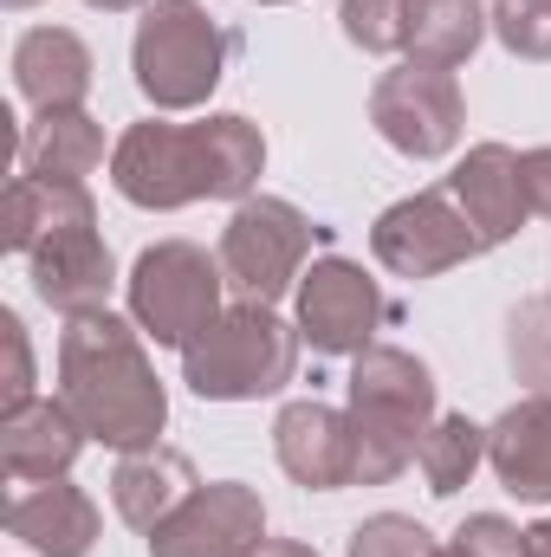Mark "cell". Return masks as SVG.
I'll list each match as a JSON object with an SVG mask.
<instances>
[{
  "mask_svg": "<svg viewBox=\"0 0 551 557\" xmlns=\"http://www.w3.org/2000/svg\"><path fill=\"white\" fill-rule=\"evenodd\" d=\"M267 175V137L241 111L201 124L143 117L111 143V188L143 214H175L188 201H247Z\"/></svg>",
  "mask_w": 551,
  "mask_h": 557,
  "instance_id": "cell-1",
  "label": "cell"
},
{
  "mask_svg": "<svg viewBox=\"0 0 551 557\" xmlns=\"http://www.w3.org/2000/svg\"><path fill=\"white\" fill-rule=\"evenodd\" d=\"M59 396L85 421V434L111 454L156 447L162 428H169V396H162V376L143 350L137 318H118L111 305L85 311V318H65V331H59Z\"/></svg>",
  "mask_w": 551,
  "mask_h": 557,
  "instance_id": "cell-2",
  "label": "cell"
},
{
  "mask_svg": "<svg viewBox=\"0 0 551 557\" xmlns=\"http://www.w3.org/2000/svg\"><path fill=\"white\" fill-rule=\"evenodd\" d=\"M0 240L13 253H26L39 305H52L59 318L105 311V298L118 285V260L98 234L91 188H52L33 175H13L7 208H0Z\"/></svg>",
  "mask_w": 551,
  "mask_h": 557,
  "instance_id": "cell-3",
  "label": "cell"
},
{
  "mask_svg": "<svg viewBox=\"0 0 551 557\" xmlns=\"http://www.w3.org/2000/svg\"><path fill=\"white\" fill-rule=\"evenodd\" d=\"M344 416L357 428V486H390L415 467L434 428V370L403 344H370L351 357Z\"/></svg>",
  "mask_w": 551,
  "mask_h": 557,
  "instance_id": "cell-4",
  "label": "cell"
},
{
  "mask_svg": "<svg viewBox=\"0 0 551 557\" xmlns=\"http://www.w3.org/2000/svg\"><path fill=\"white\" fill-rule=\"evenodd\" d=\"M298 324H285L273 305H228L188 350H182V383L201 403H260L279 396L298 370Z\"/></svg>",
  "mask_w": 551,
  "mask_h": 557,
  "instance_id": "cell-5",
  "label": "cell"
},
{
  "mask_svg": "<svg viewBox=\"0 0 551 557\" xmlns=\"http://www.w3.org/2000/svg\"><path fill=\"white\" fill-rule=\"evenodd\" d=\"M131 72L162 117L201 111L228 72V33L201 0H149L131 39Z\"/></svg>",
  "mask_w": 551,
  "mask_h": 557,
  "instance_id": "cell-6",
  "label": "cell"
},
{
  "mask_svg": "<svg viewBox=\"0 0 551 557\" xmlns=\"http://www.w3.org/2000/svg\"><path fill=\"white\" fill-rule=\"evenodd\" d=\"M221 260H208V247L195 240H156L143 247L131 278H124V298H131V318L149 344L162 350H188L228 305H221Z\"/></svg>",
  "mask_w": 551,
  "mask_h": 557,
  "instance_id": "cell-7",
  "label": "cell"
},
{
  "mask_svg": "<svg viewBox=\"0 0 551 557\" xmlns=\"http://www.w3.org/2000/svg\"><path fill=\"white\" fill-rule=\"evenodd\" d=\"M221 273L241 298L279 305L285 292H298L305 260H311V221L285 201V195H247L234 201L228 227H221Z\"/></svg>",
  "mask_w": 551,
  "mask_h": 557,
  "instance_id": "cell-8",
  "label": "cell"
},
{
  "mask_svg": "<svg viewBox=\"0 0 551 557\" xmlns=\"http://www.w3.org/2000/svg\"><path fill=\"white\" fill-rule=\"evenodd\" d=\"M370 131L390 143L396 156H409V162L454 156L461 131H467V98H461L454 72L415 65V59H403L396 72H383L370 85Z\"/></svg>",
  "mask_w": 551,
  "mask_h": 557,
  "instance_id": "cell-9",
  "label": "cell"
},
{
  "mask_svg": "<svg viewBox=\"0 0 551 557\" xmlns=\"http://www.w3.org/2000/svg\"><path fill=\"white\" fill-rule=\"evenodd\" d=\"M370 253L377 267L396 278H441L467 260H480V234L467 227V214L454 208L448 188H415L403 201H390L370 227Z\"/></svg>",
  "mask_w": 551,
  "mask_h": 557,
  "instance_id": "cell-10",
  "label": "cell"
},
{
  "mask_svg": "<svg viewBox=\"0 0 551 557\" xmlns=\"http://www.w3.org/2000/svg\"><path fill=\"white\" fill-rule=\"evenodd\" d=\"M292 324H298V337L318 357H357V350L377 344L383 292H377V278L364 273L357 260L325 253V260L305 267L298 292H292Z\"/></svg>",
  "mask_w": 551,
  "mask_h": 557,
  "instance_id": "cell-11",
  "label": "cell"
},
{
  "mask_svg": "<svg viewBox=\"0 0 551 557\" xmlns=\"http://www.w3.org/2000/svg\"><path fill=\"white\" fill-rule=\"evenodd\" d=\"M260 545H267V506L247 480H201L149 532V557H254Z\"/></svg>",
  "mask_w": 551,
  "mask_h": 557,
  "instance_id": "cell-12",
  "label": "cell"
},
{
  "mask_svg": "<svg viewBox=\"0 0 551 557\" xmlns=\"http://www.w3.org/2000/svg\"><path fill=\"white\" fill-rule=\"evenodd\" d=\"M273 454L285 467L292 486L305 493H344L357 486V428L344 409L318 403V396H298L285 403L273 421Z\"/></svg>",
  "mask_w": 551,
  "mask_h": 557,
  "instance_id": "cell-13",
  "label": "cell"
},
{
  "mask_svg": "<svg viewBox=\"0 0 551 557\" xmlns=\"http://www.w3.org/2000/svg\"><path fill=\"white\" fill-rule=\"evenodd\" d=\"M441 188L454 195V208L467 214V227L480 234V247H506V240L532 221L526 175H519V149H506V143H474V149L448 169Z\"/></svg>",
  "mask_w": 551,
  "mask_h": 557,
  "instance_id": "cell-14",
  "label": "cell"
},
{
  "mask_svg": "<svg viewBox=\"0 0 551 557\" xmlns=\"http://www.w3.org/2000/svg\"><path fill=\"white\" fill-rule=\"evenodd\" d=\"M7 532L39 557H91L105 519H98L91 493L59 473V480H20L7 493Z\"/></svg>",
  "mask_w": 551,
  "mask_h": 557,
  "instance_id": "cell-15",
  "label": "cell"
},
{
  "mask_svg": "<svg viewBox=\"0 0 551 557\" xmlns=\"http://www.w3.org/2000/svg\"><path fill=\"white\" fill-rule=\"evenodd\" d=\"M91 46L72 33V26H26L13 39V85L20 98L39 111H85L91 98Z\"/></svg>",
  "mask_w": 551,
  "mask_h": 557,
  "instance_id": "cell-16",
  "label": "cell"
},
{
  "mask_svg": "<svg viewBox=\"0 0 551 557\" xmlns=\"http://www.w3.org/2000/svg\"><path fill=\"white\" fill-rule=\"evenodd\" d=\"M85 421L65 409V396H33L20 409L0 416V467L7 480H59L72 473V460L85 454Z\"/></svg>",
  "mask_w": 551,
  "mask_h": 557,
  "instance_id": "cell-17",
  "label": "cell"
},
{
  "mask_svg": "<svg viewBox=\"0 0 551 557\" xmlns=\"http://www.w3.org/2000/svg\"><path fill=\"white\" fill-rule=\"evenodd\" d=\"M487 467L519 506H551V403L526 396L487 428Z\"/></svg>",
  "mask_w": 551,
  "mask_h": 557,
  "instance_id": "cell-18",
  "label": "cell"
},
{
  "mask_svg": "<svg viewBox=\"0 0 551 557\" xmlns=\"http://www.w3.org/2000/svg\"><path fill=\"white\" fill-rule=\"evenodd\" d=\"M201 480H195V460L188 454H175V447H137V454H118V467H111V506H118V519L131 525V532H156L188 493H195Z\"/></svg>",
  "mask_w": 551,
  "mask_h": 557,
  "instance_id": "cell-19",
  "label": "cell"
},
{
  "mask_svg": "<svg viewBox=\"0 0 551 557\" xmlns=\"http://www.w3.org/2000/svg\"><path fill=\"white\" fill-rule=\"evenodd\" d=\"M105 169V124L91 111H39L20 131V175L52 188H85V175Z\"/></svg>",
  "mask_w": 551,
  "mask_h": 557,
  "instance_id": "cell-20",
  "label": "cell"
},
{
  "mask_svg": "<svg viewBox=\"0 0 551 557\" xmlns=\"http://www.w3.org/2000/svg\"><path fill=\"white\" fill-rule=\"evenodd\" d=\"M487 33H493V20H487V7H480V0H415L403 59L454 72V65H467V59L480 52V39H487Z\"/></svg>",
  "mask_w": 551,
  "mask_h": 557,
  "instance_id": "cell-21",
  "label": "cell"
},
{
  "mask_svg": "<svg viewBox=\"0 0 551 557\" xmlns=\"http://www.w3.org/2000/svg\"><path fill=\"white\" fill-rule=\"evenodd\" d=\"M480 460H487V428L467 416H434L421 454H415V467H421V480H428L434 499H454L480 473Z\"/></svg>",
  "mask_w": 551,
  "mask_h": 557,
  "instance_id": "cell-22",
  "label": "cell"
},
{
  "mask_svg": "<svg viewBox=\"0 0 551 557\" xmlns=\"http://www.w3.org/2000/svg\"><path fill=\"white\" fill-rule=\"evenodd\" d=\"M506 363H513L526 396L551 403V292H532V298L513 305V318H506Z\"/></svg>",
  "mask_w": 551,
  "mask_h": 557,
  "instance_id": "cell-23",
  "label": "cell"
},
{
  "mask_svg": "<svg viewBox=\"0 0 551 557\" xmlns=\"http://www.w3.org/2000/svg\"><path fill=\"white\" fill-rule=\"evenodd\" d=\"M415 0H338V26L357 52H403Z\"/></svg>",
  "mask_w": 551,
  "mask_h": 557,
  "instance_id": "cell-24",
  "label": "cell"
},
{
  "mask_svg": "<svg viewBox=\"0 0 551 557\" xmlns=\"http://www.w3.org/2000/svg\"><path fill=\"white\" fill-rule=\"evenodd\" d=\"M487 20H493V39L513 59H532V65L551 59V0H493Z\"/></svg>",
  "mask_w": 551,
  "mask_h": 557,
  "instance_id": "cell-25",
  "label": "cell"
},
{
  "mask_svg": "<svg viewBox=\"0 0 551 557\" xmlns=\"http://www.w3.org/2000/svg\"><path fill=\"white\" fill-rule=\"evenodd\" d=\"M351 557H441V545L428 525H415L403 512H377L351 532Z\"/></svg>",
  "mask_w": 551,
  "mask_h": 557,
  "instance_id": "cell-26",
  "label": "cell"
},
{
  "mask_svg": "<svg viewBox=\"0 0 551 557\" xmlns=\"http://www.w3.org/2000/svg\"><path fill=\"white\" fill-rule=\"evenodd\" d=\"M454 545L474 557H526V532L506 519V512H474L461 532H454Z\"/></svg>",
  "mask_w": 551,
  "mask_h": 557,
  "instance_id": "cell-27",
  "label": "cell"
},
{
  "mask_svg": "<svg viewBox=\"0 0 551 557\" xmlns=\"http://www.w3.org/2000/svg\"><path fill=\"white\" fill-rule=\"evenodd\" d=\"M0 344H7V409H20V403H33V344L13 311H0Z\"/></svg>",
  "mask_w": 551,
  "mask_h": 557,
  "instance_id": "cell-28",
  "label": "cell"
},
{
  "mask_svg": "<svg viewBox=\"0 0 551 557\" xmlns=\"http://www.w3.org/2000/svg\"><path fill=\"white\" fill-rule=\"evenodd\" d=\"M519 175H526V201H532V214H546L551 221V143L519 156Z\"/></svg>",
  "mask_w": 551,
  "mask_h": 557,
  "instance_id": "cell-29",
  "label": "cell"
},
{
  "mask_svg": "<svg viewBox=\"0 0 551 557\" xmlns=\"http://www.w3.org/2000/svg\"><path fill=\"white\" fill-rule=\"evenodd\" d=\"M254 557H318V552H311V545H298V539H267Z\"/></svg>",
  "mask_w": 551,
  "mask_h": 557,
  "instance_id": "cell-30",
  "label": "cell"
},
{
  "mask_svg": "<svg viewBox=\"0 0 551 557\" xmlns=\"http://www.w3.org/2000/svg\"><path fill=\"white\" fill-rule=\"evenodd\" d=\"M526 557H551V519L526 525Z\"/></svg>",
  "mask_w": 551,
  "mask_h": 557,
  "instance_id": "cell-31",
  "label": "cell"
},
{
  "mask_svg": "<svg viewBox=\"0 0 551 557\" xmlns=\"http://www.w3.org/2000/svg\"><path fill=\"white\" fill-rule=\"evenodd\" d=\"M85 7H98V13H131V7H149V0H85Z\"/></svg>",
  "mask_w": 551,
  "mask_h": 557,
  "instance_id": "cell-32",
  "label": "cell"
},
{
  "mask_svg": "<svg viewBox=\"0 0 551 557\" xmlns=\"http://www.w3.org/2000/svg\"><path fill=\"white\" fill-rule=\"evenodd\" d=\"M441 557H474V552H461V545H441Z\"/></svg>",
  "mask_w": 551,
  "mask_h": 557,
  "instance_id": "cell-33",
  "label": "cell"
},
{
  "mask_svg": "<svg viewBox=\"0 0 551 557\" xmlns=\"http://www.w3.org/2000/svg\"><path fill=\"white\" fill-rule=\"evenodd\" d=\"M7 7H39V0H7Z\"/></svg>",
  "mask_w": 551,
  "mask_h": 557,
  "instance_id": "cell-34",
  "label": "cell"
},
{
  "mask_svg": "<svg viewBox=\"0 0 551 557\" xmlns=\"http://www.w3.org/2000/svg\"><path fill=\"white\" fill-rule=\"evenodd\" d=\"M260 7H285V0H260Z\"/></svg>",
  "mask_w": 551,
  "mask_h": 557,
  "instance_id": "cell-35",
  "label": "cell"
}]
</instances>
